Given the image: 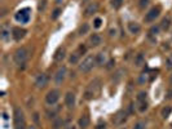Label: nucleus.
<instances>
[{"label":"nucleus","instance_id":"nucleus-3","mask_svg":"<svg viewBox=\"0 0 172 129\" xmlns=\"http://www.w3.org/2000/svg\"><path fill=\"white\" fill-rule=\"evenodd\" d=\"M96 64V56H87L83 61L79 64V71L83 74H87L93 68V66Z\"/></svg>","mask_w":172,"mask_h":129},{"label":"nucleus","instance_id":"nucleus-38","mask_svg":"<svg viewBox=\"0 0 172 129\" xmlns=\"http://www.w3.org/2000/svg\"><path fill=\"white\" fill-rule=\"evenodd\" d=\"M114 64H115V61H114V59H110V61L107 62V66H106V68H107V70H111Z\"/></svg>","mask_w":172,"mask_h":129},{"label":"nucleus","instance_id":"nucleus-25","mask_svg":"<svg viewBox=\"0 0 172 129\" xmlns=\"http://www.w3.org/2000/svg\"><path fill=\"white\" fill-rule=\"evenodd\" d=\"M170 26H171V20H170V18H163V20H162V23H161L162 30L167 31V30L170 28Z\"/></svg>","mask_w":172,"mask_h":129},{"label":"nucleus","instance_id":"nucleus-39","mask_svg":"<svg viewBox=\"0 0 172 129\" xmlns=\"http://www.w3.org/2000/svg\"><path fill=\"white\" fill-rule=\"evenodd\" d=\"M105 127H106V124H105V123H104V124H98L96 129H105Z\"/></svg>","mask_w":172,"mask_h":129},{"label":"nucleus","instance_id":"nucleus-19","mask_svg":"<svg viewBox=\"0 0 172 129\" xmlns=\"http://www.w3.org/2000/svg\"><path fill=\"white\" fill-rule=\"evenodd\" d=\"M89 123H91V120H89V116H88V115H83V116H81V118L79 119V127L83 128V129L88 128V127H89Z\"/></svg>","mask_w":172,"mask_h":129},{"label":"nucleus","instance_id":"nucleus-18","mask_svg":"<svg viewBox=\"0 0 172 129\" xmlns=\"http://www.w3.org/2000/svg\"><path fill=\"white\" fill-rule=\"evenodd\" d=\"M101 41H102V39L98 34H92L91 38H89V43H91L92 46H98L101 44Z\"/></svg>","mask_w":172,"mask_h":129},{"label":"nucleus","instance_id":"nucleus-30","mask_svg":"<svg viewBox=\"0 0 172 129\" xmlns=\"http://www.w3.org/2000/svg\"><path fill=\"white\" fill-rule=\"evenodd\" d=\"M61 9H60V8H56V9L53 10V13H52V16H51V18H52L53 21L54 20H57L58 18V17H60V14H61Z\"/></svg>","mask_w":172,"mask_h":129},{"label":"nucleus","instance_id":"nucleus-15","mask_svg":"<svg viewBox=\"0 0 172 129\" xmlns=\"http://www.w3.org/2000/svg\"><path fill=\"white\" fill-rule=\"evenodd\" d=\"M98 10V3L96 2H92V3H89L87 7H85V9H84V16L85 17H89V16H92Z\"/></svg>","mask_w":172,"mask_h":129},{"label":"nucleus","instance_id":"nucleus-2","mask_svg":"<svg viewBox=\"0 0 172 129\" xmlns=\"http://www.w3.org/2000/svg\"><path fill=\"white\" fill-rule=\"evenodd\" d=\"M98 90H100V80L98 79H94L93 81L88 84V87L85 88V92H84V98L85 100H93L94 96H97Z\"/></svg>","mask_w":172,"mask_h":129},{"label":"nucleus","instance_id":"nucleus-42","mask_svg":"<svg viewBox=\"0 0 172 129\" xmlns=\"http://www.w3.org/2000/svg\"><path fill=\"white\" fill-rule=\"evenodd\" d=\"M38 116H39V115H38V114H34V120H35L36 123L39 122V118H38Z\"/></svg>","mask_w":172,"mask_h":129},{"label":"nucleus","instance_id":"nucleus-17","mask_svg":"<svg viewBox=\"0 0 172 129\" xmlns=\"http://www.w3.org/2000/svg\"><path fill=\"white\" fill-rule=\"evenodd\" d=\"M127 26H128V30H130L131 34H139L141 31V26L137 22H128Z\"/></svg>","mask_w":172,"mask_h":129},{"label":"nucleus","instance_id":"nucleus-5","mask_svg":"<svg viewBox=\"0 0 172 129\" xmlns=\"http://www.w3.org/2000/svg\"><path fill=\"white\" fill-rule=\"evenodd\" d=\"M13 120H14V129H27L26 123H25V116L23 111L16 107L14 112H13Z\"/></svg>","mask_w":172,"mask_h":129},{"label":"nucleus","instance_id":"nucleus-37","mask_svg":"<svg viewBox=\"0 0 172 129\" xmlns=\"http://www.w3.org/2000/svg\"><path fill=\"white\" fill-rule=\"evenodd\" d=\"M158 32H159V26H153L150 28V34H153V35H157Z\"/></svg>","mask_w":172,"mask_h":129},{"label":"nucleus","instance_id":"nucleus-21","mask_svg":"<svg viewBox=\"0 0 172 129\" xmlns=\"http://www.w3.org/2000/svg\"><path fill=\"white\" fill-rule=\"evenodd\" d=\"M80 53L78 50H75L74 53H72L71 56H70V58H69V62H70L71 64H75V63H78L79 62V58H80Z\"/></svg>","mask_w":172,"mask_h":129},{"label":"nucleus","instance_id":"nucleus-43","mask_svg":"<svg viewBox=\"0 0 172 129\" xmlns=\"http://www.w3.org/2000/svg\"><path fill=\"white\" fill-rule=\"evenodd\" d=\"M3 116H4V119H5V120H7V119H8V115H7V114H5V112H4V114H3Z\"/></svg>","mask_w":172,"mask_h":129},{"label":"nucleus","instance_id":"nucleus-32","mask_svg":"<svg viewBox=\"0 0 172 129\" xmlns=\"http://www.w3.org/2000/svg\"><path fill=\"white\" fill-rule=\"evenodd\" d=\"M101 25H102V20L101 18H94V21H93V27L94 28H100Z\"/></svg>","mask_w":172,"mask_h":129},{"label":"nucleus","instance_id":"nucleus-26","mask_svg":"<svg viewBox=\"0 0 172 129\" xmlns=\"http://www.w3.org/2000/svg\"><path fill=\"white\" fill-rule=\"evenodd\" d=\"M88 31H89V25L88 23H83L79 27V35H85V34H88Z\"/></svg>","mask_w":172,"mask_h":129},{"label":"nucleus","instance_id":"nucleus-8","mask_svg":"<svg viewBox=\"0 0 172 129\" xmlns=\"http://www.w3.org/2000/svg\"><path fill=\"white\" fill-rule=\"evenodd\" d=\"M159 14H161V8H159V7H153L152 9L145 14L144 21H145V22H148V23L149 22H154V21L159 17Z\"/></svg>","mask_w":172,"mask_h":129},{"label":"nucleus","instance_id":"nucleus-9","mask_svg":"<svg viewBox=\"0 0 172 129\" xmlns=\"http://www.w3.org/2000/svg\"><path fill=\"white\" fill-rule=\"evenodd\" d=\"M66 74H67V68L65 66H62V67H60L57 71H56V74H54V77H53V80H54V84L56 85H61L63 83V80H65V77H66Z\"/></svg>","mask_w":172,"mask_h":129},{"label":"nucleus","instance_id":"nucleus-22","mask_svg":"<svg viewBox=\"0 0 172 129\" xmlns=\"http://www.w3.org/2000/svg\"><path fill=\"white\" fill-rule=\"evenodd\" d=\"M171 112H172V107L171 106H164L162 109V111H161V115H162L163 119H167L171 115Z\"/></svg>","mask_w":172,"mask_h":129},{"label":"nucleus","instance_id":"nucleus-44","mask_svg":"<svg viewBox=\"0 0 172 129\" xmlns=\"http://www.w3.org/2000/svg\"><path fill=\"white\" fill-rule=\"evenodd\" d=\"M27 129H35V128H34V125H31V127H27Z\"/></svg>","mask_w":172,"mask_h":129},{"label":"nucleus","instance_id":"nucleus-45","mask_svg":"<svg viewBox=\"0 0 172 129\" xmlns=\"http://www.w3.org/2000/svg\"><path fill=\"white\" fill-rule=\"evenodd\" d=\"M56 2H57V4H61V0H56Z\"/></svg>","mask_w":172,"mask_h":129},{"label":"nucleus","instance_id":"nucleus-14","mask_svg":"<svg viewBox=\"0 0 172 129\" xmlns=\"http://www.w3.org/2000/svg\"><path fill=\"white\" fill-rule=\"evenodd\" d=\"M25 35H26V30L25 28H21V27L12 28V38H13L16 41H20L21 39H23Z\"/></svg>","mask_w":172,"mask_h":129},{"label":"nucleus","instance_id":"nucleus-34","mask_svg":"<svg viewBox=\"0 0 172 129\" xmlns=\"http://www.w3.org/2000/svg\"><path fill=\"white\" fill-rule=\"evenodd\" d=\"M148 81V74H141L140 77H139V83L140 84H144Z\"/></svg>","mask_w":172,"mask_h":129},{"label":"nucleus","instance_id":"nucleus-41","mask_svg":"<svg viewBox=\"0 0 172 129\" xmlns=\"http://www.w3.org/2000/svg\"><path fill=\"white\" fill-rule=\"evenodd\" d=\"M115 32H117V30H110V36H115Z\"/></svg>","mask_w":172,"mask_h":129},{"label":"nucleus","instance_id":"nucleus-36","mask_svg":"<svg viewBox=\"0 0 172 129\" xmlns=\"http://www.w3.org/2000/svg\"><path fill=\"white\" fill-rule=\"evenodd\" d=\"M38 8H39V10H45V8H47V0H41V2L39 3V7H38Z\"/></svg>","mask_w":172,"mask_h":129},{"label":"nucleus","instance_id":"nucleus-35","mask_svg":"<svg viewBox=\"0 0 172 129\" xmlns=\"http://www.w3.org/2000/svg\"><path fill=\"white\" fill-rule=\"evenodd\" d=\"M76 50H78L80 54H84L85 52H87V46H85L84 44H80V45L78 46V49H76Z\"/></svg>","mask_w":172,"mask_h":129},{"label":"nucleus","instance_id":"nucleus-29","mask_svg":"<svg viewBox=\"0 0 172 129\" xmlns=\"http://www.w3.org/2000/svg\"><path fill=\"white\" fill-rule=\"evenodd\" d=\"M166 68L167 70H172V53L166 58Z\"/></svg>","mask_w":172,"mask_h":129},{"label":"nucleus","instance_id":"nucleus-28","mask_svg":"<svg viewBox=\"0 0 172 129\" xmlns=\"http://www.w3.org/2000/svg\"><path fill=\"white\" fill-rule=\"evenodd\" d=\"M145 128H146V122H144V120L137 122L135 124V127H133V129H145Z\"/></svg>","mask_w":172,"mask_h":129},{"label":"nucleus","instance_id":"nucleus-12","mask_svg":"<svg viewBox=\"0 0 172 129\" xmlns=\"http://www.w3.org/2000/svg\"><path fill=\"white\" fill-rule=\"evenodd\" d=\"M47 84H48V76H47L45 74H39V75L36 76V79H35V87L38 89H43Z\"/></svg>","mask_w":172,"mask_h":129},{"label":"nucleus","instance_id":"nucleus-47","mask_svg":"<svg viewBox=\"0 0 172 129\" xmlns=\"http://www.w3.org/2000/svg\"><path fill=\"white\" fill-rule=\"evenodd\" d=\"M122 129H126V128H122Z\"/></svg>","mask_w":172,"mask_h":129},{"label":"nucleus","instance_id":"nucleus-48","mask_svg":"<svg viewBox=\"0 0 172 129\" xmlns=\"http://www.w3.org/2000/svg\"><path fill=\"white\" fill-rule=\"evenodd\" d=\"M171 81H172V79H171Z\"/></svg>","mask_w":172,"mask_h":129},{"label":"nucleus","instance_id":"nucleus-23","mask_svg":"<svg viewBox=\"0 0 172 129\" xmlns=\"http://www.w3.org/2000/svg\"><path fill=\"white\" fill-rule=\"evenodd\" d=\"M135 64L137 67H141V66H144L145 64V58H144V56L143 54H137V57L135 58Z\"/></svg>","mask_w":172,"mask_h":129},{"label":"nucleus","instance_id":"nucleus-24","mask_svg":"<svg viewBox=\"0 0 172 129\" xmlns=\"http://www.w3.org/2000/svg\"><path fill=\"white\" fill-rule=\"evenodd\" d=\"M63 125V120L61 118H56L52 123V129H60Z\"/></svg>","mask_w":172,"mask_h":129},{"label":"nucleus","instance_id":"nucleus-40","mask_svg":"<svg viewBox=\"0 0 172 129\" xmlns=\"http://www.w3.org/2000/svg\"><path fill=\"white\" fill-rule=\"evenodd\" d=\"M167 98H168V100H171V98H172V89H170L168 92H167Z\"/></svg>","mask_w":172,"mask_h":129},{"label":"nucleus","instance_id":"nucleus-16","mask_svg":"<svg viewBox=\"0 0 172 129\" xmlns=\"http://www.w3.org/2000/svg\"><path fill=\"white\" fill-rule=\"evenodd\" d=\"M65 57H66V49H65V46H60V48L54 52V56H53L54 61L56 62H62L63 59H65Z\"/></svg>","mask_w":172,"mask_h":129},{"label":"nucleus","instance_id":"nucleus-10","mask_svg":"<svg viewBox=\"0 0 172 129\" xmlns=\"http://www.w3.org/2000/svg\"><path fill=\"white\" fill-rule=\"evenodd\" d=\"M11 35H12V30H11L9 22H4L2 25V28H0V38H2L3 41H8L11 39Z\"/></svg>","mask_w":172,"mask_h":129},{"label":"nucleus","instance_id":"nucleus-20","mask_svg":"<svg viewBox=\"0 0 172 129\" xmlns=\"http://www.w3.org/2000/svg\"><path fill=\"white\" fill-rule=\"evenodd\" d=\"M106 63V56H105V53H97V56H96V64L97 66H104V64Z\"/></svg>","mask_w":172,"mask_h":129},{"label":"nucleus","instance_id":"nucleus-6","mask_svg":"<svg viewBox=\"0 0 172 129\" xmlns=\"http://www.w3.org/2000/svg\"><path fill=\"white\" fill-rule=\"evenodd\" d=\"M31 10L29 9V8H23V9H21L16 13V16H14V18L17 22H20V23H27L29 21H30V17H31V13H30Z\"/></svg>","mask_w":172,"mask_h":129},{"label":"nucleus","instance_id":"nucleus-49","mask_svg":"<svg viewBox=\"0 0 172 129\" xmlns=\"http://www.w3.org/2000/svg\"><path fill=\"white\" fill-rule=\"evenodd\" d=\"M171 125H172V124H171Z\"/></svg>","mask_w":172,"mask_h":129},{"label":"nucleus","instance_id":"nucleus-46","mask_svg":"<svg viewBox=\"0 0 172 129\" xmlns=\"http://www.w3.org/2000/svg\"><path fill=\"white\" fill-rule=\"evenodd\" d=\"M70 129H74V128H70Z\"/></svg>","mask_w":172,"mask_h":129},{"label":"nucleus","instance_id":"nucleus-31","mask_svg":"<svg viewBox=\"0 0 172 129\" xmlns=\"http://www.w3.org/2000/svg\"><path fill=\"white\" fill-rule=\"evenodd\" d=\"M149 3H150V0H140V2H139L140 9H145V8L149 5Z\"/></svg>","mask_w":172,"mask_h":129},{"label":"nucleus","instance_id":"nucleus-13","mask_svg":"<svg viewBox=\"0 0 172 129\" xmlns=\"http://www.w3.org/2000/svg\"><path fill=\"white\" fill-rule=\"evenodd\" d=\"M65 106L69 110L74 109L75 106V93L74 92H67L65 96Z\"/></svg>","mask_w":172,"mask_h":129},{"label":"nucleus","instance_id":"nucleus-33","mask_svg":"<svg viewBox=\"0 0 172 129\" xmlns=\"http://www.w3.org/2000/svg\"><path fill=\"white\" fill-rule=\"evenodd\" d=\"M58 112V109H56V110H48L47 111V116L48 118H56V114Z\"/></svg>","mask_w":172,"mask_h":129},{"label":"nucleus","instance_id":"nucleus-27","mask_svg":"<svg viewBox=\"0 0 172 129\" xmlns=\"http://www.w3.org/2000/svg\"><path fill=\"white\" fill-rule=\"evenodd\" d=\"M122 4H123V0H111V7L114 9H119L122 7Z\"/></svg>","mask_w":172,"mask_h":129},{"label":"nucleus","instance_id":"nucleus-7","mask_svg":"<svg viewBox=\"0 0 172 129\" xmlns=\"http://www.w3.org/2000/svg\"><path fill=\"white\" fill-rule=\"evenodd\" d=\"M60 96H61V93H60L58 89L49 90V92L47 93V96H45V103H47V105H49V106L56 105V103L58 102V100H60Z\"/></svg>","mask_w":172,"mask_h":129},{"label":"nucleus","instance_id":"nucleus-4","mask_svg":"<svg viewBox=\"0 0 172 129\" xmlns=\"http://www.w3.org/2000/svg\"><path fill=\"white\" fill-rule=\"evenodd\" d=\"M146 98H148V94L144 90H141V92L137 93V97H136V109L139 112H145L146 110H148V101H146Z\"/></svg>","mask_w":172,"mask_h":129},{"label":"nucleus","instance_id":"nucleus-1","mask_svg":"<svg viewBox=\"0 0 172 129\" xmlns=\"http://www.w3.org/2000/svg\"><path fill=\"white\" fill-rule=\"evenodd\" d=\"M30 57V52L27 48H25V46H22V48H18L16 52H14V54H13V61L14 63L17 64V66H23L25 63H26V61L29 59Z\"/></svg>","mask_w":172,"mask_h":129},{"label":"nucleus","instance_id":"nucleus-11","mask_svg":"<svg viewBox=\"0 0 172 129\" xmlns=\"http://www.w3.org/2000/svg\"><path fill=\"white\" fill-rule=\"evenodd\" d=\"M113 122L115 125H122V124H124L127 122V112L126 111H118L117 114L114 115V119H113Z\"/></svg>","mask_w":172,"mask_h":129}]
</instances>
